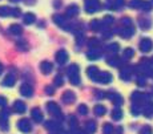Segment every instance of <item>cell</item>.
Wrapping results in <instances>:
<instances>
[{
	"mask_svg": "<svg viewBox=\"0 0 153 134\" xmlns=\"http://www.w3.org/2000/svg\"><path fill=\"white\" fill-rule=\"evenodd\" d=\"M67 73H68V77H69L71 82H72L73 85H79V84H80V72H79L77 64H72V65L68 68Z\"/></svg>",
	"mask_w": 153,
	"mask_h": 134,
	"instance_id": "1",
	"label": "cell"
},
{
	"mask_svg": "<svg viewBox=\"0 0 153 134\" xmlns=\"http://www.w3.org/2000/svg\"><path fill=\"white\" fill-rule=\"evenodd\" d=\"M47 109H48V112L51 113L53 117L59 118V119H63V114H61V109L60 106H59L56 102H53V101H51V102L47 104Z\"/></svg>",
	"mask_w": 153,
	"mask_h": 134,
	"instance_id": "2",
	"label": "cell"
},
{
	"mask_svg": "<svg viewBox=\"0 0 153 134\" xmlns=\"http://www.w3.org/2000/svg\"><path fill=\"white\" fill-rule=\"evenodd\" d=\"M17 129L23 133H29L32 130V124L29 122L28 118H23L17 122Z\"/></svg>",
	"mask_w": 153,
	"mask_h": 134,
	"instance_id": "3",
	"label": "cell"
},
{
	"mask_svg": "<svg viewBox=\"0 0 153 134\" xmlns=\"http://www.w3.org/2000/svg\"><path fill=\"white\" fill-rule=\"evenodd\" d=\"M112 78H113L112 74L108 73V72H99V74H97V77H96L95 81H97L100 84H109L112 81Z\"/></svg>",
	"mask_w": 153,
	"mask_h": 134,
	"instance_id": "4",
	"label": "cell"
},
{
	"mask_svg": "<svg viewBox=\"0 0 153 134\" xmlns=\"http://www.w3.org/2000/svg\"><path fill=\"white\" fill-rule=\"evenodd\" d=\"M8 116H10L8 110L4 109L0 112V127L3 130H8Z\"/></svg>",
	"mask_w": 153,
	"mask_h": 134,
	"instance_id": "5",
	"label": "cell"
},
{
	"mask_svg": "<svg viewBox=\"0 0 153 134\" xmlns=\"http://www.w3.org/2000/svg\"><path fill=\"white\" fill-rule=\"evenodd\" d=\"M132 101L134 102V105H140L141 102H143V100H145V98H151V96H144L143 93L140 92H133L131 96Z\"/></svg>",
	"mask_w": 153,
	"mask_h": 134,
	"instance_id": "6",
	"label": "cell"
},
{
	"mask_svg": "<svg viewBox=\"0 0 153 134\" xmlns=\"http://www.w3.org/2000/svg\"><path fill=\"white\" fill-rule=\"evenodd\" d=\"M107 97L109 98V100L113 101L116 106H120V105L123 104V97L119 94V93H116V92H109V93L107 94Z\"/></svg>",
	"mask_w": 153,
	"mask_h": 134,
	"instance_id": "7",
	"label": "cell"
},
{
	"mask_svg": "<svg viewBox=\"0 0 153 134\" xmlns=\"http://www.w3.org/2000/svg\"><path fill=\"white\" fill-rule=\"evenodd\" d=\"M132 73H133V71H132L131 66H126V68H123L121 72H120V78L124 81H129L132 77Z\"/></svg>",
	"mask_w": 153,
	"mask_h": 134,
	"instance_id": "8",
	"label": "cell"
},
{
	"mask_svg": "<svg viewBox=\"0 0 153 134\" xmlns=\"http://www.w3.org/2000/svg\"><path fill=\"white\" fill-rule=\"evenodd\" d=\"M25 109H27V106H25V104L23 102V101H20V100L15 101V104H13L15 113H17V114H23V113L25 112Z\"/></svg>",
	"mask_w": 153,
	"mask_h": 134,
	"instance_id": "9",
	"label": "cell"
},
{
	"mask_svg": "<svg viewBox=\"0 0 153 134\" xmlns=\"http://www.w3.org/2000/svg\"><path fill=\"white\" fill-rule=\"evenodd\" d=\"M20 93H22V96H24V97H31V96L33 94V89H32V86L28 85V84H23V85L20 86Z\"/></svg>",
	"mask_w": 153,
	"mask_h": 134,
	"instance_id": "10",
	"label": "cell"
},
{
	"mask_svg": "<svg viewBox=\"0 0 153 134\" xmlns=\"http://www.w3.org/2000/svg\"><path fill=\"white\" fill-rule=\"evenodd\" d=\"M67 60H68V53H67L64 49H60V51L56 53V61L59 64H65Z\"/></svg>",
	"mask_w": 153,
	"mask_h": 134,
	"instance_id": "11",
	"label": "cell"
},
{
	"mask_svg": "<svg viewBox=\"0 0 153 134\" xmlns=\"http://www.w3.org/2000/svg\"><path fill=\"white\" fill-rule=\"evenodd\" d=\"M76 100V96L73 92H71V90H67L65 93L63 94V102L65 104H73Z\"/></svg>",
	"mask_w": 153,
	"mask_h": 134,
	"instance_id": "12",
	"label": "cell"
},
{
	"mask_svg": "<svg viewBox=\"0 0 153 134\" xmlns=\"http://www.w3.org/2000/svg\"><path fill=\"white\" fill-rule=\"evenodd\" d=\"M15 82H16V77H15L13 73H8L3 80V85L4 86H13Z\"/></svg>",
	"mask_w": 153,
	"mask_h": 134,
	"instance_id": "13",
	"label": "cell"
},
{
	"mask_svg": "<svg viewBox=\"0 0 153 134\" xmlns=\"http://www.w3.org/2000/svg\"><path fill=\"white\" fill-rule=\"evenodd\" d=\"M40 69H42V72L44 74H49L52 72V69H53V65H52V63H49V61H43V63L40 64Z\"/></svg>",
	"mask_w": 153,
	"mask_h": 134,
	"instance_id": "14",
	"label": "cell"
},
{
	"mask_svg": "<svg viewBox=\"0 0 153 134\" xmlns=\"http://www.w3.org/2000/svg\"><path fill=\"white\" fill-rule=\"evenodd\" d=\"M31 116H32V119L35 122H42L43 121V113L40 112L39 107H33L31 112Z\"/></svg>",
	"mask_w": 153,
	"mask_h": 134,
	"instance_id": "15",
	"label": "cell"
},
{
	"mask_svg": "<svg viewBox=\"0 0 153 134\" xmlns=\"http://www.w3.org/2000/svg\"><path fill=\"white\" fill-rule=\"evenodd\" d=\"M96 129H97V126H96V122L95 121H88L87 124H85V133L87 134H92L96 132Z\"/></svg>",
	"mask_w": 153,
	"mask_h": 134,
	"instance_id": "16",
	"label": "cell"
},
{
	"mask_svg": "<svg viewBox=\"0 0 153 134\" xmlns=\"http://www.w3.org/2000/svg\"><path fill=\"white\" fill-rule=\"evenodd\" d=\"M140 49L143 52H149L152 49V41L149 39H144L143 41L140 43Z\"/></svg>",
	"mask_w": 153,
	"mask_h": 134,
	"instance_id": "17",
	"label": "cell"
},
{
	"mask_svg": "<svg viewBox=\"0 0 153 134\" xmlns=\"http://www.w3.org/2000/svg\"><path fill=\"white\" fill-rule=\"evenodd\" d=\"M99 69L96 68V66H89V68L87 69V74H88V77L91 78V80H93L95 81L96 80V77H97V74H99Z\"/></svg>",
	"mask_w": 153,
	"mask_h": 134,
	"instance_id": "18",
	"label": "cell"
},
{
	"mask_svg": "<svg viewBox=\"0 0 153 134\" xmlns=\"http://www.w3.org/2000/svg\"><path fill=\"white\" fill-rule=\"evenodd\" d=\"M143 113H144V116H145V117H148V118L153 117V102H148V104H146V106L143 109Z\"/></svg>",
	"mask_w": 153,
	"mask_h": 134,
	"instance_id": "19",
	"label": "cell"
},
{
	"mask_svg": "<svg viewBox=\"0 0 153 134\" xmlns=\"http://www.w3.org/2000/svg\"><path fill=\"white\" fill-rule=\"evenodd\" d=\"M87 57L89 60H96V59H99L100 57V51L99 49H95V48H92L89 52L87 53Z\"/></svg>",
	"mask_w": 153,
	"mask_h": 134,
	"instance_id": "20",
	"label": "cell"
},
{
	"mask_svg": "<svg viewBox=\"0 0 153 134\" xmlns=\"http://www.w3.org/2000/svg\"><path fill=\"white\" fill-rule=\"evenodd\" d=\"M10 31H11V33H13V35H22L23 28L20 27L19 24H12L10 27Z\"/></svg>",
	"mask_w": 153,
	"mask_h": 134,
	"instance_id": "21",
	"label": "cell"
},
{
	"mask_svg": "<svg viewBox=\"0 0 153 134\" xmlns=\"http://www.w3.org/2000/svg\"><path fill=\"white\" fill-rule=\"evenodd\" d=\"M123 117V112L119 109V107H116V109H113V112H112V118L114 119V121H119V119H121Z\"/></svg>",
	"mask_w": 153,
	"mask_h": 134,
	"instance_id": "22",
	"label": "cell"
},
{
	"mask_svg": "<svg viewBox=\"0 0 153 134\" xmlns=\"http://www.w3.org/2000/svg\"><path fill=\"white\" fill-rule=\"evenodd\" d=\"M68 122H69V127H71V130L77 129V119H76L75 116H69Z\"/></svg>",
	"mask_w": 153,
	"mask_h": 134,
	"instance_id": "23",
	"label": "cell"
},
{
	"mask_svg": "<svg viewBox=\"0 0 153 134\" xmlns=\"http://www.w3.org/2000/svg\"><path fill=\"white\" fill-rule=\"evenodd\" d=\"M93 112H95L96 116H104L105 114V107L102 106V105H96L95 109H93Z\"/></svg>",
	"mask_w": 153,
	"mask_h": 134,
	"instance_id": "24",
	"label": "cell"
},
{
	"mask_svg": "<svg viewBox=\"0 0 153 134\" xmlns=\"http://www.w3.org/2000/svg\"><path fill=\"white\" fill-rule=\"evenodd\" d=\"M102 133L104 134H113L114 133L113 126H112L111 124H104V126H102Z\"/></svg>",
	"mask_w": 153,
	"mask_h": 134,
	"instance_id": "25",
	"label": "cell"
},
{
	"mask_svg": "<svg viewBox=\"0 0 153 134\" xmlns=\"http://www.w3.org/2000/svg\"><path fill=\"white\" fill-rule=\"evenodd\" d=\"M23 20H24L25 24H32V23L35 21V15L33 13H25L24 17H23Z\"/></svg>",
	"mask_w": 153,
	"mask_h": 134,
	"instance_id": "26",
	"label": "cell"
},
{
	"mask_svg": "<svg viewBox=\"0 0 153 134\" xmlns=\"http://www.w3.org/2000/svg\"><path fill=\"white\" fill-rule=\"evenodd\" d=\"M107 63H108V65H111V66H117L120 61H119V59H117L116 56H112V57H108Z\"/></svg>",
	"mask_w": 153,
	"mask_h": 134,
	"instance_id": "27",
	"label": "cell"
},
{
	"mask_svg": "<svg viewBox=\"0 0 153 134\" xmlns=\"http://www.w3.org/2000/svg\"><path fill=\"white\" fill-rule=\"evenodd\" d=\"M133 54H134L133 49H132V48H126V49H124L123 57H124V59H131V57H133Z\"/></svg>",
	"mask_w": 153,
	"mask_h": 134,
	"instance_id": "28",
	"label": "cell"
},
{
	"mask_svg": "<svg viewBox=\"0 0 153 134\" xmlns=\"http://www.w3.org/2000/svg\"><path fill=\"white\" fill-rule=\"evenodd\" d=\"M137 85H140V86H145L146 85V77L145 76H143V74H140V76H137Z\"/></svg>",
	"mask_w": 153,
	"mask_h": 134,
	"instance_id": "29",
	"label": "cell"
},
{
	"mask_svg": "<svg viewBox=\"0 0 153 134\" xmlns=\"http://www.w3.org/2000/svg\"><path fill=\"white\" fill-rule=\"evenodd\" d=\"M11 15V10L8 7H0V16H8Z\"/></svg>",
	"mask_w": 153,
	"mask_h": 134,
	"instance_id": "30",
	"label": "cell"
},
{
	"mask_svg": "<svg viewBox=\"0 0 153 134\" xmlns=\"http://www.w3.org/2000/svg\"><path fill=\"white\" fill-rule=\"evenodd\" d=\"M132 33H133V29H132V28H124V31L121 32V36L126 39V37L132 36Z\"/></svg>",
	"mask_w": 153,
	"mask_h": 134,
	"instance_id": "31",
	"label": "cell"
},
{
	"mask_svg": "<svg viewBox=\"0 0 153 134\" xmlns=\"http://www.w3.org/2000/svg\"><path fill=\"white\" fill-rule=\"evenodd\" d=\"M63 84H64L63 76H61V74H57V76L55 77V85H56V86H61Z\"/></svg>",
	"mask_w": 153,
	"mask_h": 134,
	"instance_id": "32",
	"label": "cell"
},
{
	"mask_svg": "<svg viewBox=\"0 0 153 134\" xmlns=\"http://www.w3.org/2000/svg\"><path fill=\"white\" fill-rule=\"evenodd\" d=\"M140 134H153V130H152L151 126H148V125H146V126H144L143 129L140 130Z\"/></svg>",
	"mask_w": 153,
	"mask_h": 134,
	"instance_id": "33",
	"label": "cell"
},
{
	"mask_svg": "<svg viewBox=\"0 0 153 134\" xmlns=\"http://www.w3.org/2000/svg\"><path fill=\"white\" fill-rule=\"evenodd\" d=\"M77 12H79V10H77V7H76V5H72V7L68 8V11H67V13L71 15V16H75Z\"/></svg>",
	"mask_w": 153,
	"mask_h": 134,
	"instance_id": "34",
	"label": "cell"
},
{
	"mask_svg": "<svg viewBox=\"0 0 153 134\" xmlns=\"http://www.w3.org/2000/svg\"><path fill=\"white\" fill-rule=\"evenodd\" d=\"M77 110H79V113H80V114H83V116H85L88 113V107L85 106V105H80Z\"/></svg>",
	"mask_w": 153,
	"mask_h": 134,
	"instance_id": "35",
	"label": "cell"
},
{
	"mask_svg": "<svg viewBox=\"0 0 153 134\" xmlns=\"http://www.w3.org/2000/svg\"><path fill=\"white\" fill-rule=\"evenodd\" d=\"M131 110H132V114L133 116H139L140 114V106L139 105H133Z\"/></svg>",
	"mask_w": 153,
	"mask_h": 134,
	"instance_id": "36",
	"label": "cell"
},
{
	"mask_svg": "<svg viewBox=\"0 0 153 134\" xmlns=\"http://www.w3.org/2000/svg\"><path fill=\"white\" fill-rule=\"evenodd\" d=\"M108 49H109L111 52H117L119 51V44H116V43H114V44H111L108 46Z\"/></svg>",
	"mask_w": 153,
	"mask_h": 134,
	"instance_id": "37",
	"label": "cell"
},
{
	"mask_svg": "<svg viewBox=\"0 0 153 134\" xmlns=\"http://www.w3.org/2000/svg\"><path fill=\"white\" fill-rule=\"evenodd\" d=\"M17 46H19L22 51H25V49H27V44H25L24 41H17Z\"/></svg>",
	"mask_w": 153,
	"mask_h": 134,
	"instance_id": "38",
	"label": "cell"
},
{
	"mask_svg": "<svg viewBox=\"0 0 153 134\" xmlns=\"http://www.w3.org/2000/svg\"><path fill=\"white\" fill-rule=\"evenodd\" d=\"M99 44H100L99 40H95V39H91L89 40V46H92V48H93V46H97Z\"/></svg>",
	"mask_w": 153,
	"mask_h": 134,
	"instance_id": "39",
	"label": "cell"
},
{
	"mask_svg": "<svg viewBox=\"0 0 153 134\" xmlns=\"http://www.w3.org/2000/svg\"><path fill=\"white\" fill-rule=\"evenodd\" d=\"M45 93L49 96H52L53 94V88H52V86H45Z\"/></svg>",
	"mask_w": 153,
	"mask_h": 134,
	"instance_id": "40",
	"label": "cell"
},
{
	"mask_svg": "<svg viewBox=\"0 0 153 134\" xmlns=\"http://www.w3.org/2000/svg\"><path fill=\"white\" fill-rule=\"evenodd\" d=\"M5 105H7V98L0 96V106H5Z\"/></svg>",
	"mask_w": 153,
	"mask_h": 134,
	"instance_id": "41",
	"label": "cell"
},
{
	"mask_svg": "<svg viewBox=\"0 0 153 134\" xmlns=\"http://www.w3.org/2000/svg\"><path fill=\"white\" fill-rule=\"evenodd\" d=\"M91 27H92L95 31H97L99 29V21H96V20H95V21H92V23H91Z\"/></svg>",
	"mask_w": 153,
	"mask_h": 134,
	"instance_id": "42",
	"label": "cell"
},
{
	"mask_svg": "<svg viewBox=\"0 0 153 134\" xmlns=\"http://www.w3.org/2000/svg\"><path fill=\"white\" fill-rule=\"evenodd\" d=\"M123 133V127H117L116 129V134H121Z\"/></svg>",
	"mask_w": 153,
	"mask_h": 134,
	"instance_id": "43",
	"label": "cell"
},
{
	"mask_svg": "<svg viewBox=\"0 0 153 134\" xmlns=\"http://www.w3.org/2000/svg\"><path fill=\"white\" fill-rule=\"evenodd\" d=\"M149 64H151V65H152V68H153V57H152L151 60H149Z\"/></svg>",
	"mask_w": 153,
	"mask_h": 134,
	"instance_id": "44",
	"label": "cell"
},
{
	"mask_svg": "<svg viewBox=\"0 0 153 134\" xmlns=\"http://www.w3.org/2000/svg\"><path fill=\"white\" fill-rule=\"evenodd\" d=\"M1 72H3V65L0 64V74H1Z\"/></svg>",
	"mask_w": 153,
	"mask_h": 134,
	"instance_id": "45",
	"label": "cell"
},
{
	"mask_svg": "<svg viewBox=\"0 0 153 134\" xmlns=\"http://www.w3.org/2000/svg\"><path fill=\"white\" fill-rule=\"evenodd\" d=\"M11 1H13V3H16V1H19V0H11Z\"/></svg>",
	"mask_w": 153,
	"mask_h": 134,
	"instance_id": "46",
	"label": "cell"
}]
</instances>
